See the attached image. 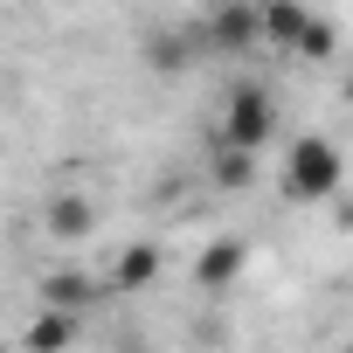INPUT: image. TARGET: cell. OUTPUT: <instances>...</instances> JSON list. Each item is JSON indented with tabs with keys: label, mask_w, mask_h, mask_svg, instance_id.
I'll list each match as a JSON object with an SVG mask.
<instances>
[{
	"label": "cell",
	"mask_w": 353,
	"mask_h": 353,
	"mask_svg": "<svg viewBox=\"0 0 353 353\" xmlns=\"http://www.w3.org/2000/svg\"><path fill=\"white\" fill-rule=\"evenodd\" d=\"M339 173H346V159H339L332 139H319V132L291 139V152H284V194L291 201H332L339 194Z\"/></svg>",
	"instance_id": "6da1fadb"
},
{
	"label": "cell",
	"mask_w": 353,
	"mask_h": 353,
	"mask_svg": "<svg viewBox=\"0 0 353 353\" xmlns=\"http://www.w3.org/2000/svg\"><path fill=\"white\" fill-rule=\"evenodd\" d=\"M270 139H277V97H270L263 83H236V90L222 97V145L256 152V145H270Z\"/></svg>",
	"instance_id": "7a4b0ae2"
},
{
	"label": "cell",
	"mask_w": 353,
	"mask_h": 353,
	"mask_svg": "<svg viewBox=\"0 0 353 353\" xmlns=\"http://www.w3.org/2000/svg\"><path fill=\"white\" fill-rule=\"evenodd\" d=\"M243 263H250L243 236H215V243L194 256V284H201V291H229V284L243 277Z\"/></svg>",
	"instance_id": "3957f363"
},
{
	"label": "cell",
	"mask_w": 353,
	"mask_h": 353,
	"mask_svg": "<svg viewBox=\"0 0 353 353\" xmlns=\"http://www.w3.org/2000/svg\"><path fill=\"white\" fill-rule=\"evenodd\" d=\"M208 42L222 56H243L250 42H263V8H215L208 14Z\"/></svg>",
	"instance_id": "277c9868"
},
{
	"label": "cell",
	"mask_w": 353,
	"mask_h": 353,
	"mask_svg": "<svg viewBox=\"0 0 353 353\" xmlns=\"http://www.w3.org/2000/svg\"><path fill=\"white\" fill-rule=\"evenodd\" d=\"M305 35H312V14L298 8V0L263 8V42H277V49H305Z\"/></svg>",
	"instance_id": "5b68a950"
},
{
	"label": "cell",
	"mask_w": 353,
	"mask_h": 353,
	"mask_svg": "<svg viewBox=\"0 0 353 353\" xmlns=\"http://www.w3.org/2000/svg\"><path fill=\"white\" fill-rule=\"evenodd\" d=\"M42 222H49V236H63V243H77V236H90V201L83 194H49V208H42Z\"/></svg>",
	"instance_id": "8992f818"
},
{
	"label": "cell",
	"mask_w": 353,
	"mask_h": 353,
	"mask_svg": "<svg viewBox=\"0 0 353 353\" xmlns=\"http://www.w3.org/2000/svg\"><path fill=\"white\" fill-rule=\"evenodd\" d=\"M152 277H159V250H152V243L118 250V263H111V291H145Z\"/></svg>",
	"instance_id": "52a82bcc"
},
{
	"label": "cell",
	"mask_w": 353,
	"mask_h": 353,
	"mask_svg": "<svg viewBox=\"0 0 353 353\" xmlns=\"http://www.w3.org/2000/svg\"><path fill=\"white\" fill-rule=\"evenodd\" d=\"M70 339H77V312H49V305H42V319L28 325L21 346H28V353H63Z\"/></svg>",
	"instance_id": "ba28073f"
},
{
	"label": "cell",
	"mask_w": 353,
	"mask_h": 353,
	"mask_svg": "<svg viewBox=\"0 0 353 353\" xmlns=\"http://www.w3.org/2000/svg\"><path fill=\"white\" fill-rule=\"evenodd\" d=\"M90 298H97V284H90L83 270H56V277L42 284V305H49V312H77V305H90Z\"/></svg>",
	"instance_id": "9c48e42d"
},
{
	"label": "cell",
	"mask_w": 353,
	"mask_h": 353,
	"mask_svg": "<svg viewBox=\"0 0 353 353\" xmlns=\"http://www.w3.org/2000/svg\"><path fill=\"white\" fill-rule=\"evenodd\" d=\"M215 181L236 194V188H250L256 181V152H236V145H215Z\"/></svg>",
	"instance_id": "30bf717a"
},
{
	"label": "cell",
	"mask_w": 353,
	"mask_h": 353,
	"mask_svg": "<svg viewBox=\"0 0 353 353\" xmlns=\"http://www.w3.org/2000/svg\"><path fill=\"white\" fill-rule=\"evenodd\" d=\"M181 63H188V42H181V35L152 42V70H181Z\"/></svg>",
	"instance_id": "8fae6325"
},
{
	"label": "cell",
	"mask_w": 353,
	"mask_h": 353,
	"mask_svg": "<svg viewBox=\"0 0 353 353\" xmlns=\"http://www.w3.org/2000/svg\"><path fill=\"white\" fill-rule=\"evenodd\" d=\"M325 49H332V28H325V21H312V35H305V49H298V56H325Z\"/></svg>",
	"instance_id": "7c38bea8"
}]
</instances>
